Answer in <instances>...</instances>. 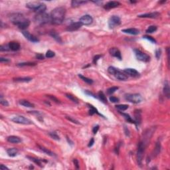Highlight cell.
Listing matches in <instances>:
<instances>
[{
	"label": "cell",
	"mask_w": 170,
	"mask_h": 170,
	"mask_svg": "<svg viewBox=\"0 0 170 170\" xmlns=\"http://www.w3.org/2000/svg\"><path fill=\"white\" fill-rule=\"evenodd\" d=\"M8 45H9L10 50L13 51H17L19 50L20 47H21L20 44L19 43H17V42L15 41L10 42Z\"/></svg>",
	"instance_id": "cell-20"
},
{
	"label": "cell",
	"mask_w": 170,
	"mask_h": 170,
	"mask_svg": "<svg viewBox=\"0 0 170 170\" xmlns=\"http://www.w3.org/2000/svg\"><path fill=\"white\" fill-rule=\"evenodd\" d=\"M114 75L115 76L116 79L120 80V81H126V80H128V78L124 72H122L118 70H117V71L116 72V73Z\"/></svg>",
	"instance_id": "cell-16"
},
{
	"label": "cell",
	"mask_w": 170,
	"mask_h": 170,
	"mask_svg": "<svg viewBox=\"0 0 170 170\" xmlns=\"http://www.w3.org/2000/svg\"><path fill=\"white\" fill-rule=\"evenodd\" d=\"M125 99L130 102L138 104L143 100V98L140 94H127L125 95Z\"/></svg>",
	"instance_id": "cell-6"
},
{
	"label": "cell",
	"mask_w": 170,
	"mask_h": 170,
	"mask_svg": "<svg viewBox=\"0 0 170 170\" xmlns=\"http://www.w3.org/2000/svg\"><path fill=\"white\" fill-rule=\"evenodd\" d=\"M120 23H121L120 18L118 16H116V15L112 16L108 21V26H109L110 29L114 28L115 27L118 26L119 25H120Z\"/></svg>",
	"instance_id": "cell-9"
},
{
	"label": "cell",
	"mask_w": 170,
	"mask_h": 170,
	"mask_svg": "<svg viewBox=\"0 0 170 170\" xmlns=\"http://www.w3.org/2000/svg\"><path fill=\"white\" fill-rule=\"evenodd\" d=\"M37 146L39 147V148L41 150L43 151L44 153H45L46 154H47V155H50V156H52V157H53V156H55V154L54 153L52 152L51 151H50L47 148H45V147H43V146H39V145H37Z\"/></svg>",
	"instance_id": "cell-23"
},
{
	"label": "cell",
	"mask_w": 170,
	"mask_h": 170,
	"mask_svg": "<svg viewBox=\"0 0 170 170\" xmlns=\"http://www.w3.org/2000/svg\"><path fill=\"white\" fill-rule=\"evenodd\" d=\"M0 169H1V170H9V168H7L6 166H4L3 165H2V164L0 166Z\"/></svg>",
	"instance_id": "cell-58"
},
{
	"label": "cell",
	"mask_w": 170,
	"mask_h": 170,
	"mask_svg": "<svg viewBox=\"0 0 170 170\" xmlns=\"http://www.w3.org/2000/svg\"><path fill=\"white\" fill-rule=\"evenodd\" d=\"M120 3L118 1H112L106 3V4L104 5V9H110L117 7L119 5H120Z\"/></svg>",
	"instance_id": "cell-18"
},
{
	"label": "cell",
	"mask_w": 170,
	"mask_h": 170,
	"mask_svg": "<svg viewBox=\"0 0 170 170\" xmlns=\"http://www.w3.org/2000/svg\"><path fill=\"white\" fill-rule=\"evenodd\" d=\"M26 7L27 8L30 9H32L35 12H37L38 14L39 13H45L47 6L45 3L40 2H37V1H32V2H29L26 4Z\"/></svg>",
	"instance_id": "cell-2"
},
{
	"label": "cell",
	"mask_w": 170,
	"mask_h": 170,
	"mask_svg": "<svg viewBox=\"0 0 170 170\" xmlns=\"http://www.w3.org/2000/svg\"><path fill=\"white\" fill-rule=\"evenodd\" d=\"M79 78H81L83 81H85V83H88V84H89V85H91V84L93 83V81H92V79H88V78L86 77V76H83L82 74H79Z\"/></svg>",
	"instance_id": "cell-33"
},
{
	"label": "cell",
	"mask_w": 170,
	"mask_h": 170,
	"mask_svg": "<svg viewBox=\"0 0 170 170\" xmlns=\"http://www.w3.org/2000/svg\"><path fill=\"white\" fill-rule=\"evenodd\" d=\"M27 158H29V159H30L31 161H33L35 164H36L37 165L40 166V167H43V166H42V161L41 159H37V158H35V157H30V156H27Z\"/></svg>",
	"instance_id": "cell-31"
},
{
	"label": "cell",
	"mask_w": 170,
	"mask_h": 170,
	"mask_svg": "<svg viewBox=\"0 0 170 170\" xmlns=\"http://www.w3.org/2000/svg\"><path fill=\"white\" fill-rule=\"evenodd\" d=\"M11 120L15 123H17V124H31L32 122L30 120H29L28 118H25L23 116H16L15 117H13Z\"/></svg>",
	"instance_id": "cell-8"
},
{
	"label": "cell",
	"mask_w": 170,
	"mask_h": 170,
	"mask_svg": "<svg viewBox=\"0 0 170 170\" xmlns=\"http://www.w3.org/2000/svg\"><path fill=\"white\" fill-rule=\"evenodd\" d=\"M98 129H99V126H98V125H96V126H94V128H93V130H92L93 133L94 134L97 133V132H98Z\"/></svg>",
	"instance_id": "cell-54"
},
{
	"label": "cell",
	"mask_w": 170,
	"mask_h": 170,
	"mask_svg": "<svg viewBox=\"0 0 170 170\" xmlns=\"http://www.w3.org/2000/svg\"><path fill=\"white\" fill-rule=\"evenodd\" d=\"M50 35L52 37H53L58 43H62V39H61V37H60L56 32H55V31H52V32H51Z\"/></svg>",
	"instance_id": "cell-30"
},
{
	"label": "cell",
	"mask_w": 170,
	"mask_h": 170,
	"mask_svg": "<svg viewBox=\"0 0 170 170\" xmlns=\"http://www.w3.org/2000/svg\"><path fill=\"white\" fill-rule=\"evenodd\" d=\"M66 9L63 7H58L51 13V20L53 24L60 25L63 21L65 16Z\"/></svg>",
	"instance_id": "cell-1"
},
{
	"label": "cell",
	"mask_w": 170,
	"mask_h": 170,
	"mask_svg": "<svg viewBox=\"0 0 170 170\" xmlns=\"http://www.w3.org/2000/svg\"><path fill=\"white\" fill-rule=\"evenodd\" d=\"M124 72L127 76H132V77H138L140 76V73L134 68H126L124 70Z\"/></svg>",
	"instance_id": "cell-13"
},
{
	"label": "cell",
	"mask_w": 170,
	"mask_h": 170,
	"mask_svg": "<svg viewBox=\"0 0 170 170\" xmlns=\"http://www.w3.org/2000/svg\"><path fill=\"white\" fill-rule=\"evenodd\" d=\"M161 49H157V50H156V51H155V57H156V58H157V59H159V58L161 57Z\"/></svg>",
	"instance_id": "cell-49"
},
{
	"label": "cell",
	"mask_w": 170,
	"mask_h": 170,
	"mask_svg": "<svg viewBox=\"0 0 170 170\" xmlns=\"http://www.w3.org/2000/svg\"><path fill=\"white\" fill-rule=\"evenodd\" d=\"M35 21L38 25H43L47 23L51 20V16L45 13H42L37 14L35 17Z\"/></svg>",
	"instance_id": "cell-3"
},
{
	"label": "cell",
	"mask_w": 170,
	"mask_h": 170,
	"mask_svg": "<svg viewBox=\"0 0 170 170\" xmlns=\"http://www.w3.org/2000/svg\"><path fill=\"white\" fill-rule=\"evenodd\" d=\"M110 100L112 102H114V103L119 102V99H118V98L115 97V96H110Z\"/></svg>",
	"instance_id": "cell-47"
},
{
	"label": "cell",
	"mask_w": 170,
	"mask_h": 170,
	"mask_svg": "<svg viewBox=\"0 0 170 170\" xmlns=\"http://www.w3.org/2000/svg\"><path fill=\"white\" fill-rule=\"evenodd\" d=\"M124 130H125V134H126V136H130V132H129L128 129L127 130V128L126 126L124 127Z\"/></svg>",
	"instance_id": "cell-57"
},
{
	"label": "cell",
	"mask_w": 170,
	"mask_h": 170,
	"mask_svg": "<svg viewBox=\"0 0 170 170\" xmlns=\"http://www.w3.org/2000/svg\"><path fill=\"white\" fill-rule=\"evenodd\" d=\"M110 54L113 56V57L117 58L119 60H121L122 59V55H121V52L120 51V50L116 48V47H112L110 49L109 51Z\"/></svg>",
	"instance_id": "cell-14"
},
{
	"label": "cell",
	"mask_w": 170,
	"mask_h": 170,
	"mask_svg": "<svg viewBox=\"0 0 170 170\" xmlns=\"http://www.w3.org/2000/svg\"><path fill=\"white\" fill-rule=\"evenodd\" d=\"M9 18L13 24L17 25V26H18L19 25H20L21 23H23L27 19L23 17V15L19 13H11V15L9 16Z\"/></svg>",
	"instance_id": "cell-4"
},
{
	"label": "cell",
	"mask_w": 170,
	"mask_h": 170,
	"mask_svg": "<svg viewBox=\"0 0 170 170\" xmlns=\"http://www.w3.org/2000/svg\"><path fill=\"white\" fill-rule=\"evenodd\" d=\"M10 50L9 45H2L0 46V51H8Z\"/></svg>",
	"instance_id": "cell-40"
},
{
	"label": "cell",
	"mask_w": 170,
	"mask_h": 170,
	"mask_svg": "<svg viewBox=\"0 0 170 170\" xmlns=\"http://www.w3.org/2000/svg\"><path fill=\"white\" fill-rule=\"evenodd\" d=\"M134 51L135 52V55L137 60L142 61V62H148L150 60V56L141 51L138 50V49H134Z\"/></svg>",
	"instance_id": "cell-7"
},
{
	"label": "cell",
	"mask_w": 170,
	"mask_h": 170,
	"mask_svg": "<svg viewBox=\"0 0 170 170\" xmlns=\"http://www.w3.org/2000/svg\"><path fill=\"white\" fill-rule=\"evenodd\" d=\"M19 104L22 106H23L25 107H27V108H32L34 107V104L31 103L30 102H29L26 100H19Z\"/></svg>",
	"instance_id": "cell-26"
},
{
	"label": "cell",
	"mask_w": 170,
	"mask_h": 170,
	"mask_svg": "<svg viewBox=\"0 0 170 170\" xmlns=\"http://www.w3.org/2000/svg\"><path fill=\"white\" fill-rule=\"evenodd\" d=\"M7 153L10 157H15L17 155L18 150L17 148H9L7 150Z\"/></svg>",
	"instance_id": "cell-24"
},
{
	"label": "cell",
	"mask_w": 170,
	"mask_h": 170,
	"mask_svg": "<svg viewBox=\"0 0 170 170\" xmlns=\"http://www.w3.org/2000/svg\"><path fill=\"white\" fill-rule=\"evenodd\" d=\"M32 80V78L31 77H19V78H15L13 79V81L16 82H24V83H27Z\"/></svg>",
	"instance_id": "cell-28"
},
{
	"label": "cell",
	"mask_w": 170,
	"mask_h": 170,
	"mask_svg": "<svg viewBox=\"0 0 170 170\" xmlns=\"http://www.w3.org/2000/svg\"><path fill=\"white\" fill-rule=\"evenodd\" d=\"M87 1H77V0H73L71 2V5H72V7H79L80 5L83 4H85V3H86Z\"/></svg>",
	"instance_id": "cell-29"
},
{
	"label": "cell",
	"mask_w": 170,
	"mask_h": 170,
	"mask_svg": "<svg viewBox=\"0 0 170 170\" xmlns=\"http://www.w3.org/2000/svg\"><path fill=\"white\" fill-rule=\"evenodd\" d=\"M0 62H1V63H9V62H10V60L8 59H6V58L1 57V58H0Z\"/></svg>",
	"instance_id": "cell-51"
},
{
	"label": "cell",
	"mask_w": 170,
	"mask_h": 170,
	"mask_svg": "<svg viewBox=\"0 0 170 170\" xmlns=\"http://www.w3.org/2000/svg\"><path fill=\"white\" fill-rule=\"evenodd\" d=\"M116 107V108L119 110H121V111H124V110H127L128 108V105L120 104V105H117Z\"/></svg>",
	"instance_id": "cell-39"
},
{
	"label": "cell",
	"mask_w": 170,
	"mask_h": 170,
	"mask_svg": "<svg viewBox=\"0 0 170 170\" xmlns=\"http://www.w3.org/2000/svg\"><path fill=\"white\" fill-rule=\"evenodd\" d=\"M121 114L123 115V116L124 117L125 119H126L128 122H130V123H134V124H135V121L132 119V118L130 117V116L129 115V114H125V113H121Z\"/></svg>",
	"instance_id": "cell-36"
},
{
	"label": "cell",
	"mask_w": 170,
	"mask_h": 170,
	"mask_svg": "<svg viewBox=\"0 0 170 170\" xmlns=\"http://www.w3.org/2000/svg\"><path fill=\"white\" fill-rule=\"evenodd\" d=\"M55 52L51 50H49L47 52H46V57L47 58H52V57H55Z\"/></svg>",
	"instance_id": "cell-41"
},
{
	"label": "cell",
	"mask_w": 170,
	"mask_h": 170,
	"mask_svg": "<svg viewBox=\"0 0 170 170\" xmlns=\"http://www.w3.org/2000/svg\"><path fill=\"white\" fill-rule=\"evenodd\" d=\"M146 146L142 142H140L138 145L137 148V164L140 166H142V161L144 159V152H145V148Z\"/></svg>",
	"instance_id": "cell-5"
},
{
	"label": "cell",
	"mask_w": 170,
	"mask_h": 170,
	"mask_svg": "<svg viewBox=\"0 0 170 170\" xmlns=\"http://www.w3.org/2000/svg\"><path fill=\"white\" fill-rule=\"evenodd\" d=\"M65 95L68 98H69L70 100H72V102H75V103H79V100H78V98H76L75 96H73V95H72V94H68V93H67Z\"/></svg>",
	"instance_id": "cell-35"
},
{
	"label": "cell",
	"mask_w": 170,
	"mask_h": 170,
	"mask_svg": "<svg viewBox=\"0 0 170 170\" xmlns=\"http://www.w3.org/2000/svg\"><path fill=\"white\" fill-rule=\"evenodd\" d=\"M36 64L34 63H22L17 64L19 67H25V66H35Z\"/></svg>",
	"instance_id": "cell-42"
},
{
	"label": "cell",
	"mask_w": 170,
	"mask_h": 170,
	"mask_svg": "<svg viewBox=\"0 0 170 170\" xmlns=\"http://www.w3.org/2000/svg\"><path fill=\"white\" fill-rule=\"evenodd\" d=\"M98 98H100V100H101L102 102L107 103L106 96V95L104 94V92H102V91L99 92L98 94Z\"/></svg>",
	"instance_id": "cell-32"
},
{
	"label": "cell",
	"mask_w": 170,
	"mask_h": 170,
	"mask_svg": "<svg viewBox=\"0 0 170 170\" xmlns=\"http://www.w3.org/2000/svg\"><path fill=\"white\" fill-rule=\"evenodd\" d=\"M101 57H102V55H96V56L94 57V59H93V63H94V64L97 63L98 60L100 59V58H101Z\"/></svg>",
	"instance_id": "cell-52"
},
{
	"label": "cell",
	"mask_w": 170,
	"mask_h": 170,
	"mask_svg": "<svg viewBox=\"0 0 170 170\" xmlns=\"http://www.w3.org/2000/svg\"><path fill=\"white\" fill-rule=\"evenodd\" d=\"M29 25H30V21L29 19H26L25 21H24L23 22V23H21V24L19 25L17 27L20 29L24 30V29H27L29 26Z\"/></svg>",
	"instance_id": "cell-25"
},
{
	"label": "cell",
	"mask_w": 170,
	"mask_h": 170,
	"mask_svg": "<svg viewBox=\"0 0 170 170\" xmlns=\"http://www.w3.org/2000/svg\"><path fill=\"white\" fill-rule=\"evenodd\" d=\"M82 23L81 22H76V23H73L71 25H70L69 26L67 27V31H74L78 30L79 29H80L82 27Z\"/></svg>",
	"instance_id": "cell-15"
},
{
	"label": "cell",
	"mask_w": 170,
	"mask_h": 170,
	"mask_svg": "<svg viewBox=\"0 0 170 170\" xmlns=\"http://www.w3.org/2000/svg\"><path fill=\"white\" fill-rule=\"evenodd\" d=\"M49 136H50L51 137H52V139H54V140H60V137H59V136L57 135V133H55V132H50V133H49Z\"/></svg>",
	"instance_id": "cell-44"
},
{
	"label": "cell",
	"mask_w": 170,
	"mask_h": 170,
	"mask_svg": "<svg viewBox=\"0 0 170 170\" xmlns=\"http://www.w3.org/2000/svg\"><path fill=\"white\" fill-rule=\"evenodd\" d=\"M47 96H48L49 98H50V99H51V100H53V101H55V102H57V103L60 102V101H59V100L54 96H52V95H47Z\"/></svg>",
	"instance_id": "cell-48"
},
{
	"label": "cell",
	"mask_w": 170,
	"mask_h": 170,
	"mask_svg": "<svg viewBox=\"0 0 170 170\" xmlns=\"http://www.w3.org/2000/svg\"><path fill=\"white\" fill-rule=\"evenodd\" d=\"M144 39H148V41H150V42H152V43H156V41H155L153 37H150V36H148V35H145L144 37Z\"/></svg>",
	"instance_id": "cell-45"
},
{
	"label": "cell",
	"mask_w": 170,
	"mask_h": 170,
	"mask_svg": "<svg viewBox=\"0 0 170 170\" xmlns=\"http://www.w3.org/2000/svg\"><path fill=\"white\" fill-rule=\"evenodd\" d=\"M160 17V13L158 12H152L150 13H145L138 15V17L141 18H151V19H157Z\"/></svg>",
	"instance_id": "cell-11"
},
{
	"label": "cell",
	"mask_w": 170,
	"mask_h": 170,
	"mask_svg": "<svg viewBox=\"0 0 170 170\" xmlns=\"http://www.w3.org/2000/svg\"><path fill=\"white\" fill-rule=\"evenodd\" d=\"M0 103H1V104L5 106H9V103H8V102H7L6 100H3V98H1Z\"/></svg>",
	"instance_id": "cell-46"
},
{
	"label": "cell",
	"mask_w": 170,
	"mask_h": 170,
	"mask_svg": "<svg viewBox=\"0 0 170 170\" xmlns=\"http://www.w3.org/2000/svg\"><path fill=\"white\" fill-rule=\"evenodd\" d=\"M73 162H74V164L75 165V166H76V169H79V161H78V160H77L76 159H73Z\"/></svg>",
	"instance_id": "cell-53"
},
{
	"label": "cell",
	"mask_w": 170,
	"mask_h": 170,
	"mask_svg": "<svg viewBox=\"0 0 170 170\" xmlns=\"http://www.w3.org/2000/svg\"><path fill=\"white\" fill-rule=\"evenodd\" d=\"M88 106H89V108H90V115H93L94 114H99V115H101V114H100L98 113V110L94 108L93 106H92V105H90V104H88Z\"/></svg>",
	"instance_id": "cell-37"
},
{
	"label": "cell",
	"mask_w": 170,
	"mask_h": 170,
	"mask_svg": "<svg viewBox=\"0 0 170 170\" xmlns=\"http://www.w3.org/2000/svg\"><path fill=\"white\" fill-rule=\"evenodd\" d=\"M94 143V138H92L91 140L90 141L89 144H88V147H91V146H93V144Z\"/></svg>",
	"instance_id": "cell-56"
},
{
	"label": "cell",
	"mask_w": 170,
	"mask_h": 170,
	"mask_svg": "<svg viewBox=\"0 0 170 170\" xmlns=\"http://www.w3.org/2000/svg\"><path fill=\"white\" fill-rule=\"evenodd\" d=\"M36 58L37 59H39V60H43V59H44V56L42 54H37V55H36Z\"/></svg>",
	"instance_id": "cell-55"
},
{
	"label": "cell",
	"mask_w": 170,
	"mask_h": 170,
	"mask_svg": "<svg viewBox=\"0 0 170 170\" xmlns=\"http://www.w3.org/2000/svg\"><path fill=\"white\" fill-rule=\"evenodd\" d=\"M93 21V19L91 16L89 15H85L83 16L82 17L80 18L79 22H81L82 25H89Z\"/></svg>",
	"instance_id": "cell-10"
},
{
	"label": "cell",
	"mask_w": 170,
	"mask_h": 170,
	"mask_svg": "<svg viewBox=\"0 0 170 170\" xmlns=\"http://www.w3.org/2000/svg\"><path fill=\"white\" fill-rule=\"evenodd\" d=\"M22 33H23V35H24L27 39H28L30 41L33 42V43H37V42L39 41V39L37 37H35V35L29 33L28 31H23Z\"/></svg>",
	"instance_id": "cell-12"
},
{
	"label": "cell",
	"mask_w": 170,
	"mask_h": 170,
	"mask_svg": "<svg viewBox=\"0 0 170 170\" xmlns=\"http://www.w3.org/2000/svg\"><path fill=\"white\" fill-rule=\"evenodd\" d=\"M7 141L10 143H13V144H18L21 142V139L18 136H11L7 137Z\"/></svg>",
	"instance_id": "cell-21"
},
{
	"label": "cell",
	"mask_w": 170,
	"mask_h": 170,
	"mask_svg": "<svg viewBox=\"0 0 170 170\" xmlns=\"http://www.w3.org/2000/svg\"><path fill=\"white\" fill-rule=\"evenodd\" d=\"M134 117H135V124L136 126L140 125L142 122V115H141V110H136L134 112Z\"/></svg>",
	"instance_id": "cell-17"
},
{
	"label": "cell",
	"mask_w": 170,
	"mask_h": 170,
	"mask_svg": "<svg viewBox=\"0 0 170 170\" xmlns=\"http://www.w3.org/2000/svg\"><path fill=\"white\" fill-rule=\"evenodd\" d=\"M160 150H161V144H160V142H156V144H155V150L153 151V155L154 157L157 156L159 153V152H160Z\"/></svg>",
	"instance_id": "cell-27"
},
{
	"label": "cell",
	"mask_w": 170,
	"mask_h": 170,
	"mask_svg": "<svg viewBox=\"0 0 170 170\" xmlns=\"http://www.w3.org/2000/svg\"><path fill=\"white\" fill-rule=\"evenodd\" d=\"M66 118H67V119H68V120L71 121V122H72L73 123H75V124H80V123H79V122H78L77 120H75V119H73V118H72L71 117H68V116H67V117H66Z\"/></svg>",
	"instance_id": "cell-50"
},
{
	"label": "cell",
	"mask_w": 170,
	"mask_h": 170,
	"mask_svg": "<svg viewBox=\"0 0 170 170\" xmlns=\"http://www.w3.org/2000/svg\"><path fill=\"white\" fill-rule=\"evenodd\" d=\"M157 27L155 25H151L146 29V33H152L157 31Z\"/></svg>",
	"instance_id": "cell-34"
},
{
	"label": "cell",
	"mask_w": 170,
	"mask_h": 170,
	"mask_svg": "<svg viewBox=\"0 0 170 170\" xmlns=\"http://www.w3.org/2000/svg\"><path fill=\"white\" fill-rule=\"evenodd\" d=\"M164 93L165 94V96L168 98H170V85L168 81H166L164 83Z\"/></svg>",
	"instance_id": "cell-22"
},
{
	"label": "cell",
	"mask_w": 170,
	"mask_h": 170,
	"mask_svg": "<svg viewBox=\"0 0 170 170\" xmlns=\"http://www.w3.org/2000/svg\"><path fill=\"white\" fill-rule=\"evenodd\" d=\"M118 89V86H112V87L109 88L107 90V94H112L113 93H114Z\"/></svg>",
	"instance_id": "cell-38"
},
{
	"label": "cell",
	"mask_w": 170,
	"mask_h": 170,
	"mask_svg": "<svg viewBox=\"0 0 170 170\" xmlns=\"http://www.w3.org/2000/svg\"><path fill=\"white\" fill-rule=\"evenodd\" d=\"M117 70L118 69H116V68H114V67H108V72H109L110 74H114L116 73V72L117 71Z\"/></svg>",
	"instance_id": "cell-43"
},
{
	"label": "cell",
	"mask_w": 170,
	"mask_h": 170,
	"mask_svg": "<svg viewBox=\"0 0 170 170\" xmlns=\"http://www.w3.org/2000/svg\"><path fill=\"white\" fill-rule=\"evenodd\" d=\"M122 31L125 33H128V34H130V35H138V34L140 33V31L138 30L137 29H136V28L125 29L122 30Z\"/></svg>",
	"instance_id": "cell-19"
}]
</instances>
